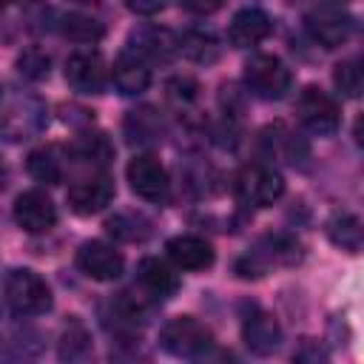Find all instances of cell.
Returning a JSON list of instances; mask_svg holds the SVG:
<instances>
[{
  "mask_svg": "<svg viewBox=\"0 0 364 364\" xmlns=\"http://www.w3.org/2000/svg\"><path fill=\"white\" fill-rule=\"evenodd\" d=\"M301 256H304V250H301V245L293 236H287V233H270V236H262L253 247H247L236 259L233 270L242 279H262V276H267L276 267H293V264H299Z\"/></svg>",
  "mask_w": 364,
  "mask_h": 364,
  "instance_id": "1",
  "label": "cell"
},
{
  "mask_svg": "<svg viewBox=\"0 0 364 364\" xmlns=\"http://www.w3.org/2000/svg\"><path fill=\"white\" fill-rule=\"evenodd\" d=\"M168 0H125V6L134 11V14H142V17H151V14H159L165 9Z\"/></svg>",
  "mask_w": 364,
  "mask_h": 364,
  "instance_id": "32",
  "label": "cell"
},
{
  "mask_svg": "<svg viewBox=\"0 0 364 364\" xmlns=\"http://www.w3.org/2000/svg\"><path fill=\"white\" fill-rule=\"evenodd\" d=\"M48 65H51V60H48V54L40 51V48H26V51L17 57V71H20L26 80H43V77H48Z\"/></svg>",
  "mask_w": 364,
  "mask_h": 364,
  "instance_id": "30",
  "label": "cell"
},
{
  "mask_svg": "<svg viewBox=\"0 0 364 364\" xmlns=\"http://www.w3.org/2000/svg\"><path fill=\"white\" fill-rule=\"evenodd\" d=\"M3 293H6V307L17 316V318H31V316H43L51 310V287L46 284V279L28 267H14L6 273L3 282Z\"/></svg>",
  "mask_w": 364,
  "mask_h": 364,
  "instance_id": "2",
  "label": "cell"
},
{
  "mask_svg": "<svg viewBox=\"0 0 364 364\" xmlns=\"http://www.w3.org/2000/svg\"><path fill=\"white\" fill-rule=\"evenodd\" d=\"M242 80L247 85V91L259 100H282L290 85H293V71L287 68V63L276 54H253L245 63Z\"/></svg>",
  "mask_w": 364,
  "mask_h": 364,
  "instance_id": "5",
  "label": "cell"
},
{
  "mask_svg": "<svg viewBox=\"0 0 364 364\" xmlns=\"http://www.w3.org/2000/svg\"><path fill=\"white\" fill-rule=\"evenodd\" d=\"M91 353V336L85 330V324L71 316L60 333V344H57V355L63 361H82L85 355Z\"/></svg>",
  "mask_w": 364,
  "mask_h": 364,
  "instance_id": "25",
  "label": "cell"
},
{
  "mask_svg": "<svg viewBox=\"0 0 364 364\" xmlns=\"http://www.w3.org/2000/svg\"><path fill=\"white\" fill-rule=\"evenodd\" d=\"M242 341L256 355H270L282 344V327L273 313L262 310L259 304H250L242 316Z\"/></svg>",
  "mask_w": 364,
  "mask_h": 364,
  "instance_id": "11",
  "label": "cell"
},
{
  "mask_svg": "<svg viewBox=\"0 0 364 364\" xmlns=\"http://www.w3.org/2000/svg\"><path fill=\"white\" fill-rule=\"evenodd\" d=\"M122 128H125V136L131 145H159L162 134H165V122L156 114V108H151V105L128 111Z\"/></svg>",
  "mask_w": 364,
  "mask_h": 364,
  "instance_id": "21",
  "label": "cell"
},
{
  "mask_svg": "<svg viewBox=\"0 0 364 364\" xmlns=\"http://www.w3.org/2000/svg\"><path fill=\"white\" fill-rule=\"evenodd\" d=\"M11 216H14L17 228L26 233H46L57 222V208L43 191H23L14 199Z\"/></svg>",
  "mask_w": 364,
  "mask_h": 364,
  "instance_id": "13",
  "label": "cell"
},
{
  "mask_svg": "<svg viewBox=\"0 0 364 364\" xmlns=\"http://www.w3.org/2000/svg\"><path fill=\"white\" fill-rule=\"evenodd\" d=\"M114 182L108 173H91L80 182H74L68 188V208L77 213V216H94L100 210H105L114 199Z\"/></svg>",
  "mask_w": 364,
  "mask_h": 364,
  "instance_id": "12",
  "label": "cell"
},
{
  "mask_svg": "<svg viewBox=\"0 0 364 364\" xmlns=\"http://www.w3.org/2000/svg\"><path fill=\"white\" fill-rule=\"evenodd\" d=\"M233 191H236V199L247 208H267L273 202L282 199L284 193V179L279 171H273L270 165H262V162H253V165H245L236 179H233Z\"/></svg>",
  "mask_w": 364,
  "mask_h": 364,
  "instance_id": "6",
  "label": "cell"
},
{
  "mask_svg": "<svg viewBox=\"0 0 364 364\" xmlns=\"http://www.w3.org/2000/svg\"><path fill=\"white\" fill-rule=\"evenodd\" d=\"M128 48L142 54L148 63H168L179 54V34L159 26H139L128 37Z\"/></svg>",
  "mask_w": 364,
  "mask_h": 364,
  "instance_id": "15",
  "label": "cell"
},
{
  "mask_svg": "<svg viewBox=\"0 0 364 364\" xmlns=\"http://www.w3.org/2000/svg\"><path fill=\"white\" fill-rule=\"evenodd\" d=\"M304 26H307L310 37L318 46H324V48H336V46H341L353 34L350 14H344L341 9H333V6H324V9L310 11L307 20H304Z\"/></svg>",
  "mask_w": 364,
  "mask_h": 364,
  "instance_id": "14",
  "label": "cell"
},
{
  "mask_svg": "<svg viewBox=\"0 0 364 364\" xmlns=\"http://www.w3.org/2000/svg\"><path fill=\"white\" fill-rule=\"evenodd\" d=\"M159 347L176 358H205L216 347L213 333L193 316H176L162 324Z\"/></svg>",
  "mask_w": 364,
  "mask_h": 364,
  "instance_id": "4",
  "label": "cell"
},
{
  "mask_svg": "<svg viewBox=\"0 0 364 364\" xmlns=\"http://www.w3.org/2000/svg\"><path fill=\"white\" fill-rule=\"evenodd\" d=\"M111 82H114V88H117L122 97H136V94H142V91L151 85V63H148L142 54L125 48V51L114 60Z\"/></svg>",
  "mask_w": 364,
  "mask_h": 364,
  "instance_id": "17",
  "label": "cell"
},
{
  "mask_svg": "<svg viewBox=\"0 0 364 364\" xmlns=\"http://www.w3.org/2000/svg\"><path fill=\"white\" fill-rule=\"evenodd\" d=\"M71 154L77 156V159H82V162H88V165H97V168H102L108 159H111V145H108V139L102 136V134H94V136H82L74 148H71Z\"/></svg>",
  "mask_w": 364,
  "mask_h": 364,
  "instance_id": "29",
  "label": "cell"
},
{
  "mask_svg": "<svg viewBox=\"0 0 364 364\" xmlns=\"http://www.w3.org/2000/svg\"><path fill=\"white\" fill-rule=\"evenodd\" d=\"M324 230H327V239L347 253H358L364 247V225L353 213H333Z\"/></svg>",
  "mask_w": 364,
  "mask_h": 364,
  "instance_id": "22",
  "label": "cell"
},
{
  "mask_svg": "<svg viewBox=\"0 0 364 364\" xmlns=\"http://www.w3.org/2000/svg\"><path fill=\"white\" fill-rule=\"evenodd\" d=\"M353 136H355V142L364 148V114L355 117V122H353Z\"/></svg>",
  "mask_w": 364,
  "mask_h": 364,
  "instance_id": "35",
  "label": "cell"
},
{
  "mask_svg": "<svg viewBox=\"0 0 364 364\" xmlns=\"http://www.w3.org/2000/svg\"><path fill=\"white\" fill-rule=\"evenodd\" d=\"M48 122L46 102L34 94H23L14 88H6L3 94V136L9 142H23L37 136Z\"/></svg>",
  "mask_w": 364,
  "mask_h": 364,
  "instance_id": "3",
  "label": "cell"
},
{
  "mask_svg": "<svg viewBox=\"0 0 364 364\" xmlns=\"http://www.w3.org/2000/svg\"><path fill=\"white\" fill-rule=\"evenodd\" d=\"M270 31H273L270 14L256 6H247L233 14V20L228 26V40L233 48H250V46H259L262 40H267Z\"/></svg>",
  "mask_w": 364,
  "mask_h": 364,
  "instance_id": "16",
  "label": "cell"
},
{
  "mask_svg": "<svg viewBox=\"0 0 364 364\" xmlns=\"http://www.w3.org/2000/svg\"><path fill=\"white\" fill-rule=\"evenodd\" d=\"M333 82L344 97L364 94V57H347L333 68Z\"/></svg>",
  "mask_w": 364,
  "mask_h": 364,
  "instance_id": "27",
  "label": "cell"
},
{
  "mask_svg": "<svg viewBox=\"0 0 364 364\" xmlns=\"http://www.w3.org/2000/svg\"><path fill=\"white\" fill-rule=\"evenodd\" d=\"M179 54L193 63H213L219 57V46L208 31H185L179 34Z\"/></svg>",
  "mask_w": 364,
  "mask_h": 364,
  "instance_id": "28",
  "label": "cell"
},
{
  "mask_svg": "<svg viewBox=\"0 0 364 364\" xmlns=\"http://www.w3.org/2000/svg\"><path fill=\"white\" fill-rule=\"evenodd\" d=\"M293 358H310V361H318V358H327V353H324V350H318V347H313V341H310V338H304L301 350H296V353H293Z\"/></svg>",
  "mask_w": 364,
  "mask_h": 364,
  "instance_id": "34",
  "label": "cell"
},
{
  "mask_svg": "<svg viewBox=\"0 0 364 364\" xmlns=\"http://www.w3.org/2000/svg\"><path fill=\"white\" fill-rule=\"evenodd\" d=\"M77 267L88 279H94V282H114V279L122 276L125 259H122V253L114 245H108L102 239H91V242H82L80 245V250H77Z\"/></svg>",
  "mask_w": 364,
  "mask_h": 364,
  "instance_id": "10",
  "label": "cell"
},
{
  "mask_svg": "<svg viewBox=\"0 0 364 364\" xmlns=\"http://www.w3.org/2000/svg\"><path fill=\"white\" fill-rule=\"evenodd\" d=\"M26 168H28V173L37 182L57 185V182H63V168H65L63 165V151L57 145H43V148H37V151L28 154Z\"/></svg>",
  "mask_w": 364,
  "mask_h": 364,
  "instance_id": "23",
  "label": "cell"
},
{
  "mask_svg": "<svg viewBox=\"0 0 364 364\" xmlns=\"http://www.w3.org/2000/svg\"><path fill=\"white\" fill-rule=\"evenodd\" d=\"M105 230L119 239V242H128V245H136V242H145L151 236V219L136 213V210H117L108 222H105Z\"/></svg>",
  "mask_w": 364,
  "mask_h": 364,
  "instance_id": "24",
  "label": "cell"
},
{
  "mask_svg": "<svg viewBox=\"0 0 364 364\" xmlns=\"http://www.w3.org/2000/svg\"><path fill=\"white\" fill-rule=\"evenodd\" d=\"M125 179H128V188L145 199V202H165L168 193H171V179H168V171L165 165L151 156V154H139L128 162L125 168Z\"/></svg>",
  "mask_w": 364,
  "mask_h": 364,
  "instance_id": "8",
  "label": "cell"
},
{
  "mask_svg": "<svg viewBox=\"0 0 364 364\" xmlns=\"http://www.w3.org/2000/svg\"><path fill=\"white\" fill-rule=\"evenodd\" d=\"M296 117L316 136H333L338 131V122H341V111H338L336 100L327 91H321L318 85H307L299 94Z\"/></svg>",
  "mask_w": 364,
  "mask_h": 364,
  "instance_id": "7",
  "label": "cell"
},
{
  "mask_svg": "<svg viewBox=\"0 0 364 364\" xmlns=\"http://www.w3.org/2000/svg\"><path fill=\"white\" fill-rule=\"evenodd\" d=\"M168 97H171L179 108H185V105H191V102L196 100V82H193L191 77H176V80L168 82Z\"/></svg>",
  "mask_w": 364,
  "mask_h": 364,
  "instance_id": "31",
  "label": "cell"
},
{
  "mask_svg": "<svg viewBox=\"0 0 364 364\" xmlns=\"http://www.w3.org/2000/svg\"><path fill=\"white\" fill-rule=\"evenodd\" d=\"M225 0H179V6L191 14H213L222 9Z\"/></svg>",
  "mask_w": 364,
  "mask_h": 364,
  "instance_id": "33",
  "label": "cell"
},
{
  "mask_svg": "<svg viewBox=\"0 0 364 364\" xmlns=\"http://www.w3.org/2000/svg\"><path fill=\"white\" fill-rule=\"evenodd\" d=\"M57 31L74 43H97L105 28L94 20V17H85V14H77V11H68L63 17H57Z\"/></svg>",
  "mask_w": 364,
  "mask_h": 364,
  "instance_id": "26",
  "label": "cell"
},
{
  "mask_svg": "<svg viewBox=\"0 0 364 364\" xmlns=\"http://www.w3.org/2000/svg\"><path fill=\"white\" fill-rule=\"evenodd\" d=\"M165 253H168L171 264L179 270H208L216 259L210 242H205L202 236H193V233H179V236L168 239Z\"/></svg>",
  "mask_w": 364,
  "mask_h": 364,
  "instance_id": "18",
  "label": "cell"
},
{
  "mask_svg": "<svg viewBox=\"0 0 364 364\" xmlns=\"http://www.w3.org/2000/svg\"><path fill=\"white\" fill-rule=\"evenodd\" d=\"M262 148H264L267 156L282 159V162H287V165H299V162L307 156V145H304L287 125H282V122L267 125V128L262 131Z\"/></svg>",
  "mask_w": 364,
  "mask_h": 364,
  "instance_id": "20",
  "label": "cell"
},
{
  "mask_svg": "<svg viewBox=\"0 0 364 364\" xmlns=\"http://www.w3.org/2000/svg\"><path fill=\"white\" fill-rule=\"evenodd\" d=\"M136 282H139V290H142L151 301H162V299L173 296L176 287H179L176 270H173L168 262L156 259V256H148V259L139 262V267H136Z\"/></svg>",
  "mask_w": 364,
  "mask_h": 364,
  "instance_id": "19",
  "label": "cell"
},
{
  "mask_svg": "<svg viewBox=\"0 0 364 364\" xmlns=\"http://www.w3.org/2000/svg\"><path fill=\"white\" fill-rule=\"evenodd\" d=\"M65 82L77 94H102L108 85V65L100 51H74L65 60Z\"/></svg>",
  "mask_w": 364,
  "mask_h": 364,
  "instance_id": "9",
  "label": "cell"
},
{
  "mask_svg": "<svg viewBox=\"0 0 364 364\" xmlns=\"http://www.w3.org/2000/svg\"><path fill=\"white\" fill-rule=\"evenodd\" d=\"M71 3H80V6H97L100 0H71Z\"/></svg>",
  "mask_w": 364,
  "mask_h": 364,
  "instance_id": "36",
  "label": "cell"
}]
</instances>
